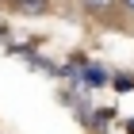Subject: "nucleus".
<instances>
[{
    "instance_id": "obj_1",
    "label": "nucleus",
    "mask_w": 134,
    "mask_h": 134,
    "mask_svg": "<svg viewBox=\"0 0 134 134\" xmlns=\"http://www.w3.org/2000/svg\"><path fill=\"white\" fill-rule=\"evenodd\" d=\"M15 8L27 12V15H42V12L50 8V0H15Z\"/></svg>"
},
{
    "instance_id": "obj_3",
    "label": "nucleus",
    "mask_w": 134,
    "mask_h": 134,
    "mask_svg": "<svg viewBox=\"0 0 134 134\" xmlns=\"http://www.w3.org/2000/svg\"><path fill=\"white\" fill-rule=\"evenodd\" d=\"M81 4H84V12H107L115 0H81Z\"/></svg>"
},
{
    "instance_id": "obj_4",
    "label": "nucleus",
    "mask_w": 134,
    "mask_h": 134,
    "mask_svg": "<svg viewBox=\"0 0 134 134\" xmlns=\"http://www.w3.org/2000/svg\"><path fill=\"white\" fill-rule=\"evenodd\" d=\"M123 8H126V12H134V0H123Z\"/></svg>"
},
{
    "instance_id": "obj_2",
    "label": "nucleus",
    "mask_w": 134,
    "mask_h": 134,
    "mask_svg": "<svg viewBox=\"0 0 134 134\" xmlns=\"http://www.w3.org/2000/svg\"><path fill=\"white\" fill-rule=\"evenodd\" d=\"M111 88H115V92H134V73H115V77H111Z\"/></svg>"
}]
</instances>
